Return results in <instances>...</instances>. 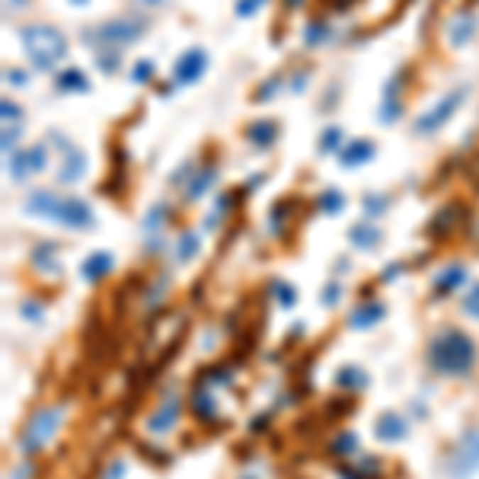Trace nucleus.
Returning a JSON list of instances; mask_svg holds the SVG:
<instances>
[{
    "label": "nucleus",
    "instance_id": "f257e3e1",
    "mask_svg": "<svg viewBox=\"0 0 479 479\" xmlns=\"http://www.w3.org/2000/svg\"><path fill=\"white\" fill-rule=\"evenodd\" d=\"M23 208L35 217H48L55 224H64L70 230H87L93 227V208H89L83 198H74V195H55L48 189H38V192H29L23 202Z\"/></svg>",
    "mask_w": 479,
    "mask_h": 479
},
{
    "label": "nucleus",
    "instance_id": "f03ea898",
    "mask_svg": "<svg viewBox=\"0 0 479 479\" xmlns=\"http://www.w3.org/2000/svg\"><path fill=\"white\" fill-rule=\"evenodd\" d=\"M428 361L438 374H447V377H463L470 374L473 361H476V345L466 332L460 329H447L441 336L431 338L428 345Z\"/></svg>",
    "mask_w": 479,
    "mask_h": 479
},
{
    "label": "nucleus",
    "instance_id": "7ed1b4c3",
    "mask_svg": "<svg viewBox=\"0 0 479 479\" xmlns=\"http://www.w3.org/2000/svg\"><path fill=\"white\" fill-rule=\"evenodd\" d=\"M19 45H23L26 57L32 61V67L38 70H55L57 64L67 57V38L48 23H29L19 29Z\"/></svg>",
    "mask_w": 479,
    "mask_h": 479
},
{
    "label": "nucleus",
    "instance_id": "20e7f679",
    "mask_svg": "<svg viewBox=\"0 0 479 479\" xmlns=\"http://www.w3.org/2000/svg\"><path fill=\"white\" fill-rule=\"evenodd\" d=\"M147 29V19L141 16H119V19H106L99 23L96 29H87L83 42L93 45L99 51H119V48H128L141 38V32Z\"/></svg>",
    "mask_w": 479,
    "mask_h": 479
},
{
    "label": "nucleus",
    "instance_id": "39448f33",
    "mask_svg": "<svg viewBox=\"0 0 479 479\" xmlns=\"http://www.w3.org/2000/svg\"><path fill=\"white\" fill-rule=\"evenodd\" d=\"M61 406H51V409H38L29 422H26L23 434H19V451L23 453H35L55 438V431L61 428Z\"/></svg>",
    "mask_w": 479,
    "mask_h": 479
},
{
    "label": "nucleus",
    "instance_id": "423d86ee",
    "mask_svg": "<svg viewBox=\"0 0 479 479\" xmlns=\"http://www.w3.org/2000/svg\"><path fill=\"white\" fill-rule=\"evenodd\" d=\"M463 99H466V89H463V87H453L451 93H444L438 102H434V106H428L425 112H422L419 119H415L412 131H415V134H434L447 119H451L453 112H457L460 102H463Z\"/></svg>",
    "mask_w": 479,
    "mask_h": 479
},
{
    "label": "nucleus",
    "instance_id": "0eeeda50",
    "mask_svg": "<svg viewBox=\"0 0 479 479\" xmlns=\"http://www.w3.org/2000/svg\"><path fill=\"white\" fill-rule=\"evenodd\" d=\"M479 470V428L466 431L460 444L453 447L451 460H447V476L451 479H470Z\"/></svg>",
    "mask_w": 479,
    "mask_h": 479
},
{
    "label": "nucleus",
    "instance_id": "6e6552de",
    "mask_svg": "<svg viewBox=\"0 0 479 479\" xmlns=\"http://www.w3.org/2000/svg\"><path fill=\"white\" fill-rule=\"evenodd\" d=\"M208 70V51L204 48H189L179 55L176 67H172V77H176V83H182V87H192V83L202 80V74Z\"/></svg>",
    "mask_w": 479,
    "mask_h": 479
},
{
    "label": "nucleus",
    "instance_id": "1a4fd4ad",
    "mask_svg": "<svg viewBox=\"0 0 479 479\" xmlns=\"http://www.w3.org/2000/svg\"><path fill=\"white\" fill-rule=\"evenodd\" d=\"M45 147L35 144V147H26V150H16L6 157V172H10L13 179H26L32 176V172H42L45 170Z\"/></svg>",
    "mask_w": 479,
    "mask_h": 479
},
{
    "label": "nucleus",
    "instance_id": "9d476101",
    "mask_svg": "<svg viewBox=\"0 0 479 479\" xmlns=\"http://www.w3.org/2000/svg\"><path fill=\"white\" fill-rule=\"evenodd\" d=\"M55 138V144L61 147L67 157H64V163H61V170H57V179H61L64 185H70V182H77V179L83 176V170H87V157H83V150H77L70 141H64L61 134H51Z\"/></svg>",
    "mask_w": 479,
    "mask_h": 479
},
{
    "label": "nucleus",
    "instance_id": "9b49d317",
    "mask_svg": "<svg viewBox=\"0 0 479 479\" xmlns=\"http://www.w3.org/2000/svg\"><path fill=\"white\" fill-rule=\"evenodd\" d=\"M176 419H179V400L176 396H166L163 406L147 419V428H150L153 434H163V431H170V428L176 425Z\"/></svg>",
    "mask_w": 479,
    "mask_h": 479
},
{
    "label": "nucleus",
    "instance_id": "f8f14e48",
    "mask_svg": "<svg viewBox=\"0 0 479 479\" xmlns=\"http://www.w3.org/2000/svg\"><path fill=\"white\" fill-rule=\"evenodd\" d=\"M374 434L380 441H387V444H396V441H402L409 434V425L402 415H380L374 425Z\"/></svg>",
    "mask_w": 479,
    "mask_h": 479
},
{
    "label": "nucleus",
    "instance_id": "ddd939ff",
    "mask_svg": "<svg viewBox=\"0 0 479 479\" xmlns=\"http://www.w3.org/2000/svg\"><path fill=\"white\" fill-rule=\"evenodd\" d=\"M370 157H374V144H370V141H364V138L348 141V144L338 150V160H342V166H361V163H368Z\"/></svg>",
    "mask_w": 479,
    "mask_h": 479
},
{
    "label": "nucleus",
    "instance_id": "4468645a",
    "mask_svg": "<svg viewBox=\"0 0 479 479\" xmlns=\"http://www.w3.org/2000/svg\"><path fill=\"white\" fill-rule=\"evenodd\" d=\"M214 179H217V166H202V170L189 179V185H185V198H189V202H198V198L211 189Z\"/></svg>",
    "mask_w": 479,
    "mask_h": 479
},
{
    "label": "nucleus",
    "instance_id": "2eb2a0df",
    "mask_svg": "<svg viewBox=\"0 0 479 479\" xmlns=\"http://www.w3.org/2000/svg\"><path fill=\"white\" fill-rule=\"evenodd\" d=\"M112 265H115V259L109 253H93V255H87V262H83V278L87 281H99L102 275H109L112 272Z\"/></svg>",
    "mask_w": 479,
    "mask_h": 479
},
{
    "label": "nucleus",
    "instance_id": "dca6fc26",
    "mask_svg": "<svg viewBox=\"0 0 479 479\" xmlns=\"http://www.w3.org/2000/svg\"><path fill=\"white\" fill-rule=\"evenodd\" d=\"M473 29H476V16L473 13H460L451 23V29H447V38H451V45H466L473 38Z\"/></svg>",
    "mask_w": 479,
    "mask_h": 479
},
{
    "label": "nucleus",
    "instance_id": "f3484780",
    "mask_svg": "<svg viewBox=\"0 0 479 479\" xmlns=\"http://www.w3.org/2000/svg\"><path fill=\"white\" fill-rule=\"evenodd\" d=\"M275 134H278V128H275V121H268V119H259V121H253V125L246 128L249 144H255V147H272Z\"/></svg>",
    "mask_w": 479,
    "mask_h": 479
},
{
    "label": "nucleus",
    "instance_id": "a211bd4d",
    "mask_svg": "<svg viewBox=\"0 0 479 479\" xmlns=\"http://www.w3.org/2000/svg\"><path fill=\"white\" fill-rule=\"evenodd\" d=\"M57 89H64V93H87L89 80H87V74H83V70L67 67L64 74H57Z\"/></svg>",
    "mask_w": 479,
    "mask_h": 479
},
{
    "label": "nucleus",
    "instance_id": "6ab92c4d",
    "mask_svg": "<svg viewBox=\"0 0 479 479\" xmlns=\"http://www.w3.org/2000/svg\"><path fill=\"white\" fill-rule=\"evenodd\" d=\"M380 316H383V307L380 304H364V307H358V310L351 313L348 326H351V329H368V326H374Z\"/></svg>",
    "mask_w": 479,
    "mask_h": 479
},
{
    "label": "nucleus",
    "instance_id": "aec40b11",
    "mask_svg": "<svg viewBox=\"0 0 479 479\" xmlns=\"http://www.w3.org/2000/svg\"><path fill=\"white\" fill-rule=\"evenodd\" d=\"M348 236H351V243H355L358 249H370V246H377V240H380L377 227H370V224H355Z\"/></svg>",
    "mask_w": 479,
    "mask_h": 479
},
{
    "label": "nucleus",
    "instance_id": "412c9836",
    "mask_svg": "<svg viewBox=\"0 0 479 479\" xmlns=\"http://www.w3.org/2000/svg\"><path fill=\"white\" fill-rule=\"evenodd\" d=\"M463 281V265H451V268H444V272L438 275V281H434V291H453V287Z\"/></svg>",
    "mask_w": 479,
    "mask_h": 479
},
{
    "label": "nucleus",
    "instance_id": "4be33fe9",
    "mask_svg": "<svg viewBox=\"0 0 479 479\" xmlns=\"http://www.w3.org/2000/svg\"><path fill=\"white\" fill-rule=\"evenodd\" d=\"M342 204H345V198H342V192H336V189H326L323 195H319V208H323L326 214H338Z\"/></svg>",
    "mask_w": 479,
    "mask_h": 479
},
{
    "label": "nucleus",
    "instance_id": "5701e85b",
    "mask_svg": "<svg viewBox=\"0 0 479 479\" xmlns=\"http://www.w3.org/2000/svg\"><path fill=\"white\" fill-rule=\"evenodd\" d=\"M195 253H198V236L195 233H182V236H179V259L189 262Z\"/></svg>",
    "mask_w": 479,
    "mask_h": 479
},
{
    "label": "nucleus",
    "instance_id": "b1692460",
    "mask_svg": "<svg viewBox=\"0 0 479 479\" xmlns=\"http://www.w3.org/2000/svg\"><path fill=\"white\" fill-rule=\"evenodd\" d=\"M153 70H157V67H153V61H147V57H144V61L134 64L131 80H134V83H150V80H153Z\"/></svg>",
    "mask_w": 479,
    "mask_h": 479
},
{
    "label": "nucleus",
    "instance_id": "393cba45",
    "mask_svg": "<svg viewBox=\"0 0 479 479\" xmlns=\"http://www.w3.org/2000/svg\"><path fill=\"white\" fill-rule=\"evenodd\" d=\"M338 144H342V131H338V128H326V131H323V141H319V150H323V153H332Z\"/></svg>",
    "mask_w": 479,
    "mask_h": 479
},
{
    "label": "nucleus",
    "instance_id": "a878e982",
    "mask_svg": "<svg viewBox=\"0 0 479 479\" xmlns=\"http://www.w3.org/2000/svg\"><path fill=\"white\" fill-rule=\"evenodd\" d=\"M387 202H390L387 195H368V198H364V211H368V221H370V217H380V211L387 208Z\"/></svg>",
    "mask_w": 479,
    "mask_h": 479
},
{
    "label": "nucleus",
    "instance_id": "bb28decb",
    "mask_svg": "<svg viewBox=\"0 0 479 479\" xmlns=\"http://www.w3.org/2000/svg\"><path fill=\"white\" fill-rule=\"evenodd\" d=\"M463 310L470 313V316H476V319H479V281L463 294Z\"/></svg>",
    "mask_w": 479,
    "mask_h": 479
},
{
    "label": "nucleus",
    "instance_id": "cd10ccee",
    "mask_svg": "<svg viewBox=\"0 0 479 479\" xmlns=\"http://www.w3.org/2000/svg\"><path fill=\"white\" fill-rule=\"evenodd\" d=\"M268 0H236V16H255Z\"/></svg>",
    "mask_w": 479,
    "mask_h": 479
},
{
    "label": "nucleus",
    "instance_id": "c85d7f7f",
    "mask_svg": "<svg viewBox=\"0 0 479 479\" xmlns=\"http://www.w3.org/2000/svg\"><path fill=\"white\" fill-rule=\"evenodd\" d=\"M355 451V434H338L336 444H332V453H351Z\"/></svg>",
    "mask_w": 479,
    "mask_h": 479
},
{
    "label": "nucleus",
    "instance_id": "c756f323",
    "mask_svg": "<svg viewBox=\"0 0 479 479\" xmlns=\"http://www.w3.org/2000/svg\"><path fill=\"white\" fill-rule=\"evenodd\" d=\"M338 383H342V387H361V383H364V377L358 374L355 368H345L342 374H338Z\"/></svg>",
    "mask_w": 479,
    "mask_h": 479
},
{
    "label": "nucleus",
    "instance_id": "7c9ffc66",
    "mask_svg": "<svg viewBox=\"0 0 479 479\" xmlns=\"http://www.w3.org/2000/svg\"><path fill=\"white\" fill-rule=\"evenodd\" d=\"M326 38V26L323 23H310L307 26V45H319Z\"/></svg>",
    "mask_w": 479,
    "mask_h": 479
},
{
    "label": "nucleus",
    "instance_id": "2f4dec72",
    "mask_svg": "<svg viewBox=\"0 0 479 479\" xmlns=\"http://www.w3.org/2000/svg\"><path fill=\"white\" fill-rule=\"evenodd\" d=\"M275 297H278V304H281V307H294L297 294H294L287 285H275Z\"/></svg>",
    "mask_w": 479,
    "mask_h": 479
},
{
    "label": "nucleus",
    "instance_id": "473e14b6",
    "mask_svg": "<svg viewBox=\"0 0 479 479\" xmlns=\"http://www.w3.org/2000/svg\"><path fill=\"white\" fill-rule=\"evenodd\" d=\"M262 87H265V89H259V93H255V99H259V102L272 99V96L278 93V77H272V80H265V83H262Z\"/></svg>",
    "mask_w": 479,
    "mask_h": 479
},
{
    "label": "nucleus",
    "instance_id": "72a5a7b5",
    "mask_svg": "<svg viewBox=\"0 0 479 479\" xmlns=\"http://www.w3.org/2000/svg\"><path fill=\"white\" fill-rule=\"evenodd\" d=\"M4 121H19V106L16 102H10V99H4Z\"/></svg>",
    "mask_w": 479,
    "mask_h": 479
},
{
    "label": "nucleus",
    "instance_id": "f704fd0d",
    "mask_svg": "<svg viewBox=\"0 0 479 479\" xmlns=\"http://www.w3.org/2000/svg\"><path fill=\"white\" fill-rule=\"evenodd\" d=\"M4 80H6V83H16V87H26V74H23L19 67H10V70H6Z\"/></svg>",
    "mask_w": 479,
    "mask_h": 479
},
{
    "label": "nucleus",
    "instance_id": "c9c22d12",
    "mask_svg": "<svg viewBox=\"0 0 479 479\" xmlns=\"http://www.w3.org/2000/svg\"><path fill=\"white\" fill-rule=\"evenodd\" d=\"M16 141H19V131H16V128H13V131H10V128H4V150H6V153H10V147H16Z\"/></svg>",
    "mask_w": 479,
    "mask_h": 479
},
{
    "label": "nucleus",
    "instance_id": "e433bc0d",
    "mask_svg": "<svg viewBox=\"0 0 479 479\" xmlns=\"http://www.w3.org/2000/svg\"><path fill=\"white\" fill-rule=\"evenodd\" d=\"M23 313H26L29 319H38V316H42V307H35V304H23Z\"/></svg>",
    "mask_w": 479,
    "mask_h": 479
},
{
    "label": "nucleus",
    "instance_id": "4c0bfd02",
    "mask_svg": "<svg viewBox=\"0 0 479 479\" xmlns=\"http://www.w3.org/2000/svg\"><path fill=\"white\" fill-rule=\"evenodd\" d=\"M121 476H125V466H121V463L109 466V476H106V479H121Z\"/></svg>",
    "mask_w": 479,
    "mask_h": 479
},
{
    "label": "nucleus",
    "instance_id": "58836bf2",
    "mask_svg": "<svg viewBox=\"0 0 479 479\" xmlns=\"http://www.w3.org/2000/svg\"><path fill=\"white\" fill-rule=\"evenodd\" d=\"M336 291H338V287H336V285H332V287H329V291H326V304H336V297H338V294H336Z\"/></svg>",
    "mask_w": 479,
    "mask_h": 479
},
{
    "label": "nucleus",
    "instance_id": "ea45409f",
    "mask_svg": "<svg viewBox=\"0 0 479 479\" xmlns=\"http://www.w3.org/2000/svg\"><path fill=\"white\" fill-rule=\"evenodd\" d=\"M29 0H6V6H13V10H19V6H26Z\"/></svg>",
    "mask_w": 479,
    "mask_h": 479
},
{
    "label": "nucleus",
    "instance_id": "a19ab883",
    "mask_svg": "<svg viewBox=\"0 0 479 479\" xmlns=\"http://www.w3.org/2000/svg\"><path fill=\"white\" fill-rule=\"evenodd\" d=\"M141 4H144V6H163L166 0H141Z\"/></svg>",
    "mask_w": 479,
    "mask_h": 479
},
{
    "label": "nucleus",
    "instance_id": "79ce46f5",
    "mask_svg": "<svg viewBox=\"0 0 479 479\" xmlns=\"http://www.w3.org/2000/svg\"><path fill=\"white\" fill-rule=\"evenodd\" d=\"M300 4H304V0H285V6H287V10H294V6H300Z\"/></svg>",
    "mask_w": 479,
    "mask_h": 479
},
{
    "label": "nucleus",
    "instance_id": "37998d69",
    "mask_svg": "<svg viewBox=\"0 0 479 479\" xmlns=\"http://www.w3.org/2000/svg\"><path fill=\"white\" fill-rule=\"evenodd\" d=\"M70 4H74V6H83V4H89V0H70Z\"/></svg>",
    "mask_w": 479,
    "mask_h": 479
}]
</instances>
